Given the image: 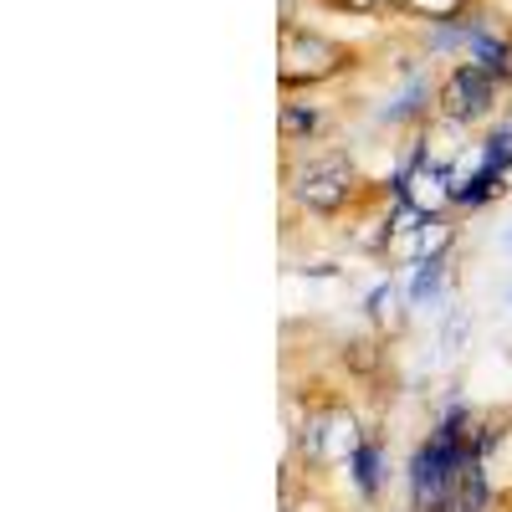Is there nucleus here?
<instances>
[{
    "label": "nucleus",
    "mask_w": 512,
    "mask_h": 512,
    "mask_svg": "<svg viewBox=\"0 0 512 512\" xmlns=\"http://www.w3.org/2000/svg\"><path fill=\"white\" fill-rule=\"evenodd\" d=\"M507 251H512V231H507Z\"/></svg>",
    "instance_id": "nucleus-9"
},
{
    "label": "nucleus",
    "mask_w": 512,
    "mask_h": 512,
    "mask_svg": "<svg viewBox=\"0 0 512 512\" xmlns=\"http://www.w3.org/2000/svg\"><path fill=\"white\" fill-rule=\"evenodd\" d=\"M349 62V52L338 47V41H328V36H318V31H303V26H282V82L287 88H313V82H323V77H333L338 67Z\"/></svg>",
    "instance_id": "nucleus-4"
},
{
    "label": "nucleus",
    "mask_w": 512,
    "mask_h": 512,
    "mask_svg": "<svg viewBox=\"0 0 512 512\" xmlns=\"http://www.w3.org/2000/svg\"><path fill=\"white\" fill-rule=\"evenodd\" d=\"M497 88L502 82L492 72H482L477 62H456L446 72V82L436 88V108L451 128H466V123H482L492 108H497Z\"/></svg>",
    "instance_id": "nucleus-3"
},
{
    "label": "nucleus",
    "mask_w": 512,
    "mask_h": 512,
    "mask_svg": "<svg viewBox=\"0 0 512 512\" xmlns=\"http://www.w3.org/2000/svg\"><path fill=\"white\" fill-rule=\"evenodd\" d=\"M318 128H323L318 108H308V103H287L282 108V144H308Z\"/></svg>",
    "instance_id": "nucleus-5"
},
{
    "label": "nucleus",
    "mask_w": 512,
    "mask_h": 512,
    "mask_svg": "<svg viewBox=\"0 0 512 512\" xmlns=\"http://www.w3.org/2000/svg\"><path fill=\"white\" fill-rule=\"evenodd\" d=\"M374 431H364V420L354 405L344 400H323L308 410V420L297 425V461L318 477H333V472H354L359 451L369 446Z\"/></svg>",
    "instance_id": "nucleus-1"
},
{
    "label": "nucleus",
    "mask_w": 512,
    "mask_h": 512,
    "mask_svg": "<svg viewBox=\"0 0 512 512\" xmlns=\"http://www.w3.org/2000/svg\"><path fill=\"white\" fill-rule=\"evenodd\" d=\"M287 195L297 200L303 216L333 221L359 200V169H354L349 154H313L287 175Z\"/></svg>",
    "instance_id": "nucleus-2"
},
{
    "label": "nucleus",
    "mask_w": 512,
    "mask_h": 512,
    "mask_svg": "<svg viewBox=\"0 0 512 512\" xmlns=\"http://www.w3.org/2000/svg\"><path fill=\"white\" fill-rule=\"evenodd\" d=\"M333 6H349V11H374L379 0H333Z\"/></svg>",
    "instance_id": "nucleus-8"
},
{
    "label": "nucleus",
    "mask_w": 512,
    "mask_h": 512,
    "mask_svg": "<svg viewBox=\"0 0 512 512\" xmlns=\"http://www.w3.org/2000/svg\"><path fill=\"white\" fill-rule=\"evenodd\" d=\"M507 297H512V292H507Z\"/></svg>",
    "instance_id": "nucleus-10"
},
{
    "label": "nucleus",
    "mask_w": 512,
    "mask_h": 512,
    "mask_svg": "<svg viewBox=\"0 0 512 512\" xmlns=\"http://www.w3.org/2000/svg\"><path fill=\"white\" fill-rule=\"evenodd\" d=\"M400 6L415 16H431V21H451V16H461L466 0H400Z\"/></svg>",
    "instance_id": "nucleus-7"
},
{
    "label": "nucleus",
    "mask_w": 512,
    "mask_h": 512,
    "mask_svg": "<svg viewBox=\"0 0 512 512\" xmlns=\"http://www.w3.org/2000/svg\"><path fill=\"white\" fill-rule=\"evenodd\" d=\"M441 287H446V262H420V267H415V277H410V292H405V297L420 308L425 297H436Z\"/></svg>",
    "instance_id": "nucleus-6"
}]
</instances>
